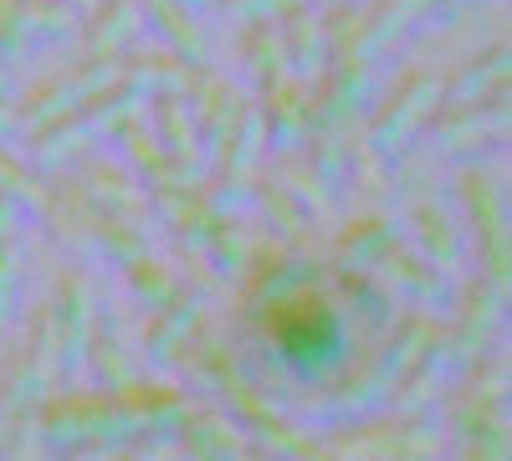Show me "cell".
<instances>
[{"label":"cell","mask_w":512,"mask_h":461,"mask_svg":"<svg viewBox=\"0 0 512 461\" xmlns=\"http://www.w3.org/2000/svg\"><path fill=\"white\" fill-rule=\"evenodd\" d=\"M390 292L374 272H338L323 257H292V246H256L241 267V333L251 349V385L272 405L297 410L308 395L379 354L395 323Z\"/></svg>","instance_id":"6da1fadb"},{"label":"cell","mask_w":512,"mask_h":461,"mask_svg":"<svg viewBox=\"0 0 512 461\" xmlns=\"http://www.w3.org/2000/svg\"><path fill=\"white\" fill-rule=\"evenodd\" d=\"M436 108H441V77L415 72V77L400 82L395 93L374 98L369 118L359 123V129H364V144L379 149L390 164H405L410 149H415V139L425 134V123H431Z\"/></svg>","instance_id":"7a4b0ae2"},{"label":"cell","mask_w":512,"mask_h":461,"mask_svg":"<svg viewBox=\"0 0 512 461\" xmlns=\"http://www.w3.org/2000/svg\"><path fill=\"white\" fill-rule=\"evenodd\" d=\"M431 144L451 159H487L507 144V93H487L472 103H441L425 123Z\"/></svg>","instance_id":"3957f363"},{"label":"cell","mask_w":512,"mask_h":461,"mask_svg":"<svg viewBox=\"0 0 512 461\" xmlns=\"http://www.w3.org/2000/svg\"><path fill=\"white\" fill-rule=\"evenodd\" d=\"M456 200L466 211V226H472V246H477V277L492 282L497 292H507L512 282V262H507V211H502V190L492 175L466 170L456 180Z\"/></svg>","instance_id":"277c9868"},{"label":"cell","mask_w":512,"mask_h":461,"mask_svg":"<svg viewBox=\"0 0 512 461\" xmlns=\"http://www.w3.org/2000/svg\"><path fill=\"white\" fill-rule=\"evenodd\" d=\"M52 313V354H57V380H82L88 374V339H93V287L82 272H67L57 282V298L47 303Z\"/></svg>","instance_id":"5b68a950"},{"label":"cell","mask_w":512,"mask_h":461,"mask_svg":"<svg viewBox=\"0 0 512 461\" xmlns=\"http://www.w3.org/2000/svg\"><path fill=\"white\" fill-rule=\"evenodd\" d=\"M144 118H149V134H154L169 170H175L185 185H200L205 170H210V149H205L195 118H190V103L180 93H159V98H149Z\"/></svg>","instance_id":"8992f818"},{"label":"cell","mask_w":512,"mask_h":461,"mask_svg":"<svg viewBox=\"0 0 512 461\" xmlns=\"http://www.w3.org/2000/svg\"><path fill=\"white\" fill-rule=\"evenodd\" d=\"M313 82H318L313 88L318 118H338V123H349V129H359L374 108V98H379V67L369 57H328V67Z\"/></svg>","instance_id":"52a82bcc"},{"label":"cell","mask_w":512,"mask_h":461,"mask_svg":"<svg viewBox=\"0 0 512 461\" xmlns=\"http://www.w3.org/2000/svg\"><path fill=\"white\" fill-rule=\"evenodd\" d=\"M262 98H256V118H262V139H267V149H277V154H292L297 144L308 139V129H313V118H318V108H313V82H303V77H277V82H267V88H256Z\"/></svg>","instance_id":"ba28073f"},{"label":"cell","mask_w":512,"mask_h":461,"mask_svg":"<svg viewBox=\"0 0 512 461\" xmlns=\"http://www.w3.org/2000/svg\"><path fill=\"white\" fill-rule=\"evenodd\" d=\"M77 185L88 190V200L98 205L103 216L134 226L139 236L154 226V211H149V195H144V180H134L128 170H118V164H103V159H77Z\"/></svg>","instance_id":"9c48e42d"},{"label":"cell","mask_w":512,"mask_h":461,"mask_svg":"<svg viewBox=\"0 0 512 461\" xmlns=\"http://www.w3.org/2000/svg\"><path fill=\"white\" fill-rule=\"evenodd\" d=\"M205 333V298L200 292H180L169 308H159L149 318V333H144V364L154 374H169L180 369V359L195 349V339Z\"/></svg>","instance_id":"30bf717a"},{"label":"cell","mask_w":512,"mask_h":461,"mask_svg":"<svg viewBox=\"0 0 512 461\" xmlns=\"http://www.w3.org/2000/svg\"><path fill=\"white\" fill-rule=\"evenodd\" d=\"M374 277H379V287L390 292V298H400V303H410L420 313H446L451 308V277H441L436 267H425L415 257V246H405V241H395L390 251H384V262L374 267Z\"/></svg>","instance_id":"8fae6325"},{"label":"cell","mask_w":512,"mask_h":461,"mask_svg":"<svg viewBox=\"0 0 512 461\" xmlns=\"http://www.w3.org/2000/svg\"><path fill=\"white\" fill-rule=\"evenodd\" d=\"M451 308H456V328H446L451 333V349H456V364L466 369L472 359H482L487 349H497V333H502V313H507V292H497L492 282H472L466 287V298L456 303L451 298Z\"/></svg>","instance_id":"7c38bea8"},{"label":"cell","mask_w":512,"mask_h":461,"mask_svg":"<svg viewBox=\"0 0 512 461\" xmlns=\"http://www.w3.org/2000/svg\"><path fill=\"white\" fill-rule=\"evenodd\" d=\"M21 139H26V164L36 175H67V170H77V159L93 149V134H88V123H82V108L62 113L52 123H36V129H26Z\"/></svg>","instance_id":"4fadbf2b"},{"label":"cell","mask_w":512,"mask_h":461,"mask_svg":"<svg viewBox=\"0 0 512 461\" xmlns=\"http://www.w3.org/2000/svg\"><path fill=\"white\" fill-rule=\"evenodd\" d=\"M36 436L47 451L88 456L93 441V395H41L36 400Z\"/></svg>","instance_id":"5bb4252c"},{"label":"cell","mask_w":512,"mask_h":461,"mask_svg":"<svg viewBox=\"0 0 512 461\" xmlns=\"http://www.w3.org/2000/svg\"><path fill=\"white\" fill-rule=\"evenodd\" d=\"M175 451H185V456H241L251 446H246V431H241L236 415L216 400H205V405L185 410V421L175 431Z\"/></svg>","instance_id":"9a60e30c"},{"label":"cell","mask_w":512,"mask_h":461,"mask_svg":"<svg viewBox=\"0 0 512 461\" xmlns=\"http://www.w3.org/2000/svg\"><path fill=\"white\" fill-rule=\"evenodd\" d=\"M180 98L190 103V118H195V129H200V139H205V149H210V154H216V144L231 134L236 113L246 108V98L231 88V82H221L210 67H195L190 88H185Z\"/></svg>","instance_id":"2e32d148"},{"label":"cell","mask_w":512,"mask_h":461,"mask_svg":"<svg viewBox=\"0 0 512 461\" xmlns=\"http://www.w3.org/2000/svg\"><path fill=\"white\" fill-rule=\"evenodd\" d=\"M395 241H405V226H400L390 211H374V216H359L354 226L338 231L328 262H333L338 272H374Z\"/></svg>","instance_id":"e0dca14e"},{"label":"cell","mask_w":512,"mask_h":461,"mask_svg":"<svg viewBox=\"0 0 512 461\" xmlns=\"http://www.w3.org/2000/svg\"><path fill=\"white\" fill-rule=\"evenodd\" d=\"M405 231L415 236V257L425 262V267H436L441 277H461V262H466V241H461V231L451 226V216L441 211V205H415L410 211V221H405Z\"/></svg>","instance_id":"ac0fdd59"},{"label":"cell","mask_w":512,"mask_h":461,"mask_svg":"<svg viewBox=\"0 0 512 461\" xmlns=\"http://www.w3.org/2000/svg\"><path fill=\"white\" fill-rule=\"evenodd\" d=\"M77 31H82V52L88 57H123L134 47V36L149 26H144L139 0H98L88 11V26H77Z\"/></svg>","instance_id":"d6986e66"},{"label":"cell","mask_w":512,"mask_h":461,"mask_svg":"<svg viewBox=\"0 0 512 461\" xmlns=\"http://www.w3.org/2000/svg\"><path fill=\"white\" fill-rule=\"evenodd\" d=\"M139 6H144V26L169 52L185 57L190 67H210V31L200 16H190L180 0H139Z\"/></svg>","instance_id":"ffe728a7"},{"label":"cell","mask_w":512,"mask_h":461,"mask_svg":"<svg viewBox=\"0 0 512 461\" xmlns=\"http://www.w3.org/2000/svg\"><path fill=\"white\" fill-rule=\"evenodd\" d=\"M277 31H282V47H287V67H292V77L313 82V77L328 67V36H323V16L313 11V0L292 6V11L277 21Z\"/></svg>","instance_id":"44dd1931"},{"label":"cell","mask_w":512,"mask_h":461,"mask_svg":"<svg viewBox=\"0 0 512 461\" xmlns=\"http://www.w3.org/2000/svg\"><path fill=\"white\" fill-rule=\"evenodd\" d=\"M118 77L128 82L134 93H144V98H159V93H185L190 88V77H195V67L185 62V57H175V52H144V57H118Z\"/></svg>","instance_id":"7402d4cb"},{"label":"cell","mask_w":512,"mask_h":461,"mask_svg":"<svg viewBox=\"0 0 512 461\" xmlns=\"http://www.w3.org/2000/svg\"><path fill=\"white\" fill-rule=\"evenodd\" d=\"M236 62H241V72L256 82V88H267V82L287 77L292 67H287V47H282L277 21H246V31L236 41Z\"/></svg>","instance_id":"603a6c76"},{"label":"cell","mask_w":512,"mask_h":461,"mask_svg":"<svg viewBox=\"0 0 512 461\" xmlns=\"http://www.w3.org/2000/svg\"><path fill=\"white\" fill-rule=\"evenodd\" d=\"M256 205H262V216H267V226L277 231V241L282 246H303V251H313V236H308V211L297 205L277 180H256Z\"/></svg>","instance_id":"cb8c5ba5"},{"label":"cell","mask_w":512,"mask_h":461,"mask_svg":"<svg viewBox=\"0 0 512 461\" xmlns=\"http://www.w3.org/2000/svg\"><path fill=\"white\" fill-rule=\"evenodd\" d=\"M123 282H128V298H134L139 308H149V313H159V308H169L180 298V277L169 272L164 262H154L149 251H139L134 262H123Z\"/></svg>","instance_id":"d4e9b609"},{"label":"cell","mask_w":512,"mask_h":461,"mask_svg":"<svg viewBox=\"0 0 512 461\" xmlns=\"http://www.w3.org/2000/svg\"><path fill=\"white\" fill-rule=\"evenodd\" d=\"M88 369H93L98 390H108V395H118L123 385H134V359L123 354V344H118V333H113V323H108V318H98V323H93V339H88Z\"/></svg>","instance_id":"484cf974"},{"label":"cell","mask_w":512,"mask_h":461,"mask_svg":"<svg viewBox=\"0 0 512 461\" xmlns=\"http://www.w3.org/2000/svg\"><path fill=\"white\" fill-rule=\"evenodd\" d=\"M487 93H507V52L502 47L482 52L466 72L441 82V103H472V98H487Z\"/></svg>","instance_id":"4316f807"},{"label":"cell","mask_w":512,"mask_h":461,"mask_svg":"<svg viewBox=\"0 0 512 461\" xmlns=\"http://www.w3.org/2000/svg\"><path fill=\"white\" fill-rule=\"evenodd\" d=\"M0 195H11L26 221H36L41 205H47V185H41V175L31 170L26 159L11 154V144H0Z\"/></svg>","instance_id":"83f0119b"},{"label":"cell","mask_w":512,"mask_h":461,"mask_svg":"<svg viewBox=\"0 0 512 461\" xmlns=\"http://www.w3.org/2000/svg\"><path fill=\"white\" fill-rule=\"evenodd\" d=\"M21 16L36 36V47L41 41H72L82 26V11L67 6V0H21Z\"/></svg>","instance_id":"f1b7e54d"},{"label":"cell","mask_w":512,"mask_h":461,"mask_svg":"<svg viewBox=\"0 0 512 461\" xmlns=\"http://www.w3.org/2000/svg\"><path fill=\"white\" fill-rule=\"evenodd\" d=\"M277 185H282L297 205H303L308 221H323V216L333 211V200H338V190H333V185H323V180L308 170V159L297 164V170H282V175H277Z\"/></svg>","instance_id":"f546056e"},{"label":"cell","mask_w":512,"mask_h":461,"mask_svg":"<svg viewBox=\"0 0 512 461\" xmlns=\"http://www.w3.org/2000/svg\"><path fill=\"white\" fill-rule=\"evenodd\" d=\"M21 298V246L16 241H0V333H6L11 313Z\"/></svg>","instance_id":"4dcf8cb0"},{"label":"cell","mask_w":512,"mask_h":461,"mask_svg":"<svg viewBox=\"0 0 512 461\" xmlns=\"http://www.w3.org/2000/svg\"><path fill=\"white\" fill-rule=\"evenodd\" d=\"M292 6H303V0H221V11L241 21H282Z\"/></svg>","instance_id":"1f68e13d"},{"label":"cell","mask_w":512,"mask_h":461,"mask_svg":"<svg viewBox=\"0 0 512 461\" xmlns=\"http://www.w3.org/2000/svg\"><path fill=\"white\" fill-rule=\"evenodd\" d=\"M26 226H31V221L21 216V205H16L11 195H0V241H21Z\"/></svg>","instance_id":"d6a6232c"},{"label":"cell","mask_w":512,"mask_h":461,"mask_svg":"<svg viewBox=\"0 0 512 461\" xmlns=\"http://www.w3.org/2000/svg\"><path fill=\"white\" fill-rule=\"evenodd\" d=\"M21 139V118H16V103L0 93V144H16Z\"/></svg>","instance_id":"836d02e7"},{"label":"cell","mask_w":512,"mask_h":461,"mask_svg":"<svg viewBox=\"0 0 512 461\" xmlns=\"http://www.w3.org/2000/svg\"><path fill=\"white\" fill-rule=\"evenodd\" d=\"M180 6H185L190 16H200V21H205V16H221V0H180Z\"/></svg>","instance_id":"e575fe53"},{"label":"cell","mask_w":512,"mask_h":461,"mask_svg":"<svg viewBox=\"0 0 512 461\" xmlns=\"http://www.w3.org/2000/svg\"><path fill=\"white\" fill-rule=\"evenodd\" d=\"M0 93H6V98L16 93V72H11V62H6V57H0Z\"/></svg>","instance_id":"d590c367"},{"label":"cell","mask_w":512,"mask_h":461,"mask_svg":"<svg viewBox=\"0 0 512 461\" xmlns=\"http://www.w3.org/2000/svg\"><path fill=\"white\" fill-rule=\"evenodd\" d=\"M67 6H77V11H82V16H88V11H93V6H98V0H67Z\"/></svg>","instance_id":"8d00e7d4"},{"label":"cell","mask_w":512,"mask_h":461,"mask_svg":"<svg viewBox=\"0 0 512 461\" xmlns=\"http://www.w3.org/2000/svg\"><path fill=\"white\" fill-rule=\"evenodd\" d=\"M313 6H344V0H313Z\"/></svg>","instance_id":"74e56055"}]
</instances>
